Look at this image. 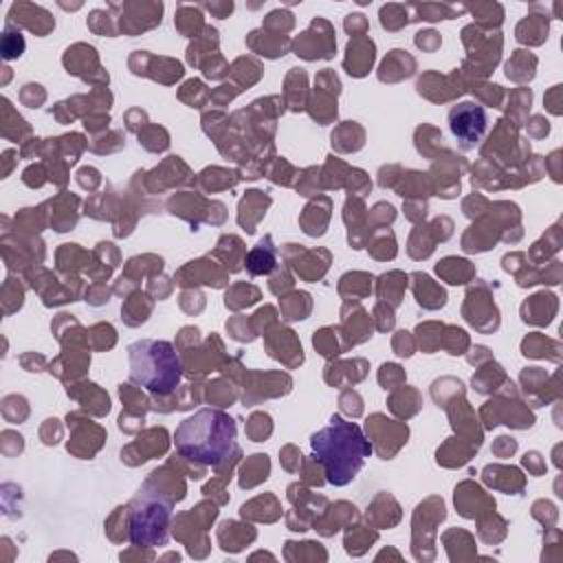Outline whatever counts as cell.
Here are the masks:
<instances>
[{
    "mask_svg": "<svg viewBox=\"0 0 563 563\" xmlns=\"http://www.w3.org/2000/svg\"><path fill=\"white\" fill-rule=\"evenodd\" d=\"M310 446L334 486L350 484L372 451L361 427L341 416H332L330 424L310 438Z\"/></svg>",
    "mask_w": 563,
    "mask_h": 563,
    "instance_id": "obj_1",
    "label": "cell"
},
{
    "mask_svg": "<svg viewBox=\"0 0 563 563\" xmlns=\"http://www.w3.org/2000/svg\"><path fill=\"white\" fill-rule=\"evenodd\" d=\"M235 420L220 409H200L183 420L174 433L176 449L183 457L218 466L235 451Z\"/></svg>",
    "mask_w": 563,
    "mask_h": 563,
    "instance_id": "obj_2",
    "label": "cell"
},
{
    "mask_svg": "<svg viewBox=\"0 0 563 563\" xmlns=\"http://www.w3.org/2000/svg\"><path fill=\"white\" fill-rule=\"evenodd\" d=\"M128 358L130 378L152 394L167 396L178 387L183 365L169 341L141 339L128 347Z\"/></svg>",
    "mask_w": 563,
    "mask_h": 563,
    "instance_id": "obj_3",
    "label": "cell"
},
{
    "mask_svg": "<svg viewBox=\"0 0 563 563\" xmlns=\"http://www.w3.org/2000/svg\"><path fill=\"white\" fill-rule=\"evenodd\" d=\"M136 510L132 512V541L136 545H156L167 539V519L169 506L161 499L136 497Z\"/></svg>",
    "mask_w": 563,
    "mask_h": 563,
    "instance_id": "obj_4",
    "label": "cell"
},
{
    "mask_svg": "<svg viewBox=\"0 0 563 563\" xmlns=\"http://www.w3.org/2000/svg\"><path fill=\"white\" fill-rule=\"evenodd\" d=\"M449 128L455 134V139L460 141V145L464 150H471L479 143V139L486 132V112L482 106H477L473 101L457 103L449 112Z\"/></svg>",
    "mask_w": 563,
    "mask_h": 563,
    "instance_id": "obj_5",
    "label": "cell"
},
{
    "mask_svg": "<svg viewBox=\"0 0 563 563\" xmlns=\"http://www.w3.org/2000/svg\"><path fill=\"white\" fill-rule=\"evenodd\" d=\"M244 264H246V268H249L251 275L268 273V271L275 266V246H273L271 235H266L264 240H260V244L246 255Z\"/></svg>",
    "mask_w": 563,
    "mask_h": 563,
    "instance_id": "obj_6",
    "label": "cell"
},
{
    "mask_svg": "<svg viewBox=\"0 0 563 563\" xmlns=\"http://www.w3.org/2000/svg\"><path fill=\"white\" fill-rule=\"evenodd\" d=\"M539 457H541V455H539L537 451L523 455V464H526V466H532V473H534V475H539V473L543 471V466L539 464Z\"/></svg>",
    "mask_w": 563,
    "mask_h": 563,
    "instance_id": "obj_7",
    "label": "cell"
}]
</instances>
